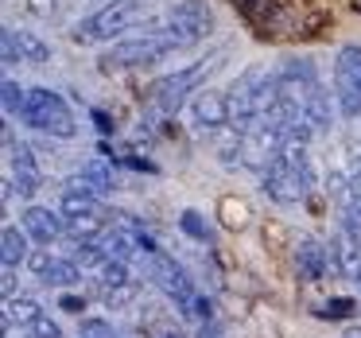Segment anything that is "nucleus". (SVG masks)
I'll return each mask as SVG.
<instances>
[{
    "label": "nucleus",
    "instance_id": "nucleus-30",
    "mask_svg": "<svg viewBox=\"0 0 361 338\" xmlns=\"http://www.w3.org/2000/svg\"><path fill=\"white\" fill-rule=\"evenodd\" d=\"M345 203H361V171L350 179V191H345Z\"/></svg>",
    "mask_w": 361,
    "mask_h": 338
},
{
    "label": "nucleus",
    "instance_id": "nucleus-19",
    "mask_svg": "<svg viewBox=\"0 0 361 338\" xmlns=\"http://www.w3.org/2000/svg\"><path fill=\"white\" fill-rule=\"evenodd\" d=\"M295 265H299V276H303V280H322L326 265H334L330 245L322 249L314 237H303V241H299V249H295Z\"/></svg>",
    "mask_w": 361,
    "mask_h": 338
},
{
    "label": "nucleus",
    "instance_id": "nucleus-6",
    "mask_svg": "<svg viewBox=\"0 0 361 338\" xmlns=\"http://www.w3.org/2000/svg\"><path fill=\"white\" fill-rule=\"evenodd\" d=\"M16 121L27 125V128H35V133H43V136H55V140L78 136V113H74L71 102L51 86H32L27 90Z\"/></svg>",
    "mask_w": 361,
    "mask_h": 338
},
{
    "label": "nucleus",
    "instance_id": "nucleus-32",
    "mask_svg": "<svg viewBox=\"0 0 361 338\" xmlns=\"http://www.w3.org/2000/svg\"><path fill=\"white\" fill-rule=\"evenodd\" d=\"M342 338H361V322H353V327L342 330Z\"/></svg>",
    "mask_w": 361,
    "mask_h": 338
},
{
    "label": "nucleus",
    "instance_id": "nucleus-2",
    "mask_svg": "<svg viewBox=\"0 0 361 338\" xmlns=\"http://www.w3.org/2000/svg\"><path fill=\"white\" fill-rule=\"evenodd\" d=\"M226 59H229V47H214V51H206V55H198L195 63H183V66H175L171 74H159V78L152 82V90H148L152 105L164 109V113L187 109V102L221 71V66H226Z\"/></svg>",
    "mask_w": 361,
    "mask_h": 338
},
{
    "label": "nucleus",
    "instance_id": "nucleus-22",
    "mask_svg": "<svg viewBox=\"0 0 361 338\" xmlns=\"http://www.w3.org/2000/svg\"><path fill=\"white\" fill-rule=\"evenodd\" d=\"M210 144L221 167H241V128H226V133L210 136Z\"/></svg>",
    "mask_w": 361,
    "mask_h": 338
},
{
    "label": "nucleus",
    "instance_id": "nucleus-7",
    "mask_svg": "<svg viewBox=\"0 0 361 338\" xmlns=\"http://www.w3.org/2000/svg\"><path fill=\"white\" fill-rule=\"evenodd\" d=\"M140 268H144V276H148L152 284H156L159 291H164L167 299H171L175 307H179L187 319H195V322H202L206 315H210V303H206L202 296H198V288L190 284V276L183 272L179 265H175L171 257H164V253L152 245L148 253L140 257Z\"/></svg>",
    "mask_w": 361,
    "mask_h": 338
},
{
    "label": "nucleus",
    "instance_id": "nucleus-8",
    "mask_svg": "<svg viewBox=\"0 0 361 338\" xmlns=\"http://www.w3.org/2000/svg\"><path fill=\"white\" fill-rule=\"evenodd\" d=\"M272 71L268 63H252L229 86V105H233V128H249L257 121H264L268 97H272Z\"/></svg>",
    "mask_w": 361,
    "mask_h": 338
},
{
    "label": "nucleus",
    "instance_id": "nucleus-15",
    "mask_svg": "<svg viewBox=\"0 0 361 338\" xmlns=\"http://www.w3.org/2000/svg\"><path fill=\"white\" fill-rule=\"evenodd\" d=\"M0 55H4V66H47L51 43L39 32H32V28L8 24L0 32Z\"/></svg>",
    "mask_w": 361,
    "mask_h": 338
},
{
    "label": "nucleus",
    "instance_id": "nucleus-26",
    "mask_svg": "<svg viewBox=\"0 0 361 338\" xmlns=\"http://www.w3.org/2000/svg\"><path fill=\"white\" fill-rule=\"evenodd\" d=\"M24 97H27V90L20 86V82L4 78V113H8V117H16V113H20V105H24Z\"/></svg>",
    "mask_w": 361,
    "mask_h": 338
},
{
    "label": "nucleus",
    "instance_id": "nucleus-11",
    "mask_svg": "<svg viewBox=\"0 0 361 338\" xmlns=\"http://www.w3.org/2000/svg\"><path fill=\"white\" fill-rule=\"evenodd\" d=\"M288 140H291V133L283 125H276V121H257V125L241 128V167L264 175L283 156Z\"/></svg>",
    "mask_w": 361,
    "mask_h": 338
},
{
    "label": "nucleus",
    "instance_id": "nucleus-5",
    "mask_svg": "<svg viewBox=\"0 0 361 338\" xmlns=\"http://www.w3.org/2000/svg\"><path fill=\"white\" fill-rule=\"evenodd\" d=\"M179 51L164 40V35L148 32V28H136L133 35L102 47L97 55V71L102 74H128V71H144V66H159L167 59H175Z\"/></svg>",
    "mask_w": 361,
    "mask_h": 338
},
{
    "label": "nucleus",
    "instance_id": "nucleus-1",
    "mask_svg": "<svg viewBox=\"0 0 361 338\" xmlns=\"http://www.w3.org/2000/svg\"><path fill=\"white\" fill-rule=\"evenodd\" d=\"M152 16H156L152 0H105L102 8H94L71 28V40L78 47H109V43L133 35L136 28H144Z\"/></svg>",
    "mask_w": 361,
    "mask_h": 338
},
{
    "label": "nucleus",
    "instance_id": "nucleus-23",
    "mask_svg": "<svg viewBox=\"0 0 361 338\" xmlns=\"http://www.w3.org/2000/svg\"><path fill=\"white\" fill-rule=\"evenodd\" d=\"M20 334H24V338H66L63 334V322H59L51 311H39L24 330H20Z\"/></svg>",
    "mask_w": 361,
    "mask_h": 338
},
{
    "label": "nucleus",
    "instance_id": "nucleus-12",
    "mask_svg": "<svg viewBox=\"0 0 361 338\" xmlns=\"http://www.w3.org/2000/svg\"><path fill=\"white\" fill-rule=\"evenodd\" d=\"M334 102L345 121H361V43H345L334 55Z\"/></svg>",
    "mask_w": 361,
    "mask_h": 338
},
{
    "label": "nucleus",
    "instance_id": "nucleus-10",
    "mask_svg": "<svg viewBox=\"0 0 361 338\" xmlns=\"http://www.w3.org/2000/svg\"><path fill=\"white\" fill-rule=\"evenodd\" d=\"M59 214H63V226H66V241H74V245L78 241H102L105 229L113 226L105 198L86 195V191H63Z\"/></svg>",
    "mask_w": 361,
    "mask_h": 338
},
{
    "label": "nucleus",
    "instance_id": "nucleus-16",
    "mask_svg": "<svg viewBox=\"0 0 361 338\" xmlns=\"http://www.w3.org/2000/svg\"><path fill=\"white\" fill-rule=\"evenodd\" d=\"M20 226L27 229V237H32L35 245H47V249H55V245L66 237L63 214L51 210V206H39V203H27V206H24V214H20Z\"/></svg>",
    "mask_w": 361,
    "mask_h": 338
},
{
    "label": "nucleus",
    "instance_id": "nucleus-25",
    "mask_svg": "<svg viewBox=\"0 0 361 338\" xmlns=\"http://www.w3.org/2000/svg\"><path fill=\"white\" fill-rule=\"evenodd\" d=\"M179 229H183V234H190L195 241H202V245H210V237H214V234H210V226L202 222V214H198V210H183Z\"/></svg>",
    "mask_w": 361,
    "mask_h": 338
},
{
    "label": "nucleus",
    "instance_id": "nucleus-24",
    "mask_svg": "<svg viewBox=\"0 0 361 338\" xmlns=\"http://www.w3.org/2000/svg\"><path fill=\"white\" fill-rule=\"evenodd\" d=\"M78 338H121V330L109 319H102V315H86L78 322Z\"/></svg>",
    "mask_w": 361,
    "mask_h": 338
},
{
    "label": "nucleus",
    "instance_id": "nucleus-28",
    "mask_svg": "<svg viewBox=\"0 0 361 338\" xmlns=\"http://www.w3.org/2000/svg\"><path fill=\"white\" fill-rule=\"evenodd\" d=\"M319 315H326V319H345V315H353V299H330Z\"/></svg>",
    "mask_w": 361,
    "mask_h": 338
},
{
    "label": "nucleus",
    "instance_id": "nucleus-3",
    "mask_svg": "<svg viewBox=\"0 0 361 338\" xmlns=\"http://www.w3.org/2000/svg\"><path fill=\"white\" fill-rule=\"evenodd\" d=\"M314 183H319V171H314L311 144L307 140H288L283 156L260 175V191L280 206H299L307 195H311Z\"/></svg>",
    "mask_w": 361,
    "mask_h": 338
},
{
    "label": "nucleus",
    "instance_id": "nucleus-9",
    "mask_svg": "<svg viewBox=\"0 0 361 338\" xmlns=\"http://www.w3.org/2000/svg\"><path fill=\"white\" fill-rule=\"evenodd\" d=\"M43 191V167L39 159H35L32 144L16 140V128L4 125V198H24V203H32L35 195Z\"/></svg>",
    "mask_w": 361,
    "mask_h": 338
},
{
    "label": "nucleus",
    "instance_id": "nucleus-18",
    "mask_svg": "<svg viewBox=\"0 0 361 338\" xmlns=\"http://www.w3.org/2000/svg\"><path fill=\"white\" fill-rule=\"evenodd\" d=\"M32 237H27L24 226H16V222H4V229H0V260L8 268H24L27 253H32Z\"/></svg>",
    "mask_w": 361,
    "mask_h": 338
},
{
    "label": "nucleus",
    "instance_id": "nucleus-20",
    "mask_svg": "<svg viewBox=\"0 0 361 338\" xmlns=\"http://www.w3.org/2000/svg\"><path fill=\"white\" fill-rule=\"evenodd\" d=\"M330 257H334V268L345 280H357L361 276V245L353 241V234H338L330 241Z\"/></svg>",
    "mask_w": 361,
    "mask_h": 338
},
{
    "label": "nucleus",
    "instance_id": "nucleus-27",
    "mask_svg": "<svg viewBox=\"0 0 361 338\" xmlns=\"http://www.w3.org/2000/svg\"><path fill=\"white\" fill-rule=\"evenodd\" d=\"M345 234H353V241L361 245V203H345Z\"/></svg>",
    "mask_w": 361,
    "mask_h": 338
},
{
    "label": "nucleus",
    "instance_id": "nucleus-17",
    "mask_svg": "<svg viewBox=\"0 0 361 338\" xmlns=\"http://www.w3.org/2000/svg\"><path fill=\"white\" fill-rule=\"evenodd\" d=\"M113 187H117V179H113V171L102 159H90V164L74 167L63 179V191H86V195H97V198H105Z\"/></svg>",
    "mask_w": 361,
    "mask_h": 338
},
{
    "label": "nucleus",
    "instance_id": "nucleus-4",
    "mask_svg": "<svg viewBox=\"0 0 361 338\" xmlns=\"http://www.w3.org/2000/svg\"><path fill=\"white\" fill-rule=\"evenodd\" d=\"M144 28L156 32V35H164L179 55H187V51L202 47V43L214 35V8L206 4V0H175L171 8L156 12Z\"/></svg>",
    "mask_w": 361,
    "mask_h": 338
},
{
    "label": "nucleus",
    "instance_id": "nucleus-33",
    "mask_svg": "<svg viewBox=\"0 0 361 338\" xmlns=\"http://www.w3.org/2000/svg\"><path fill=\"white\" fill-rule=\"evenodd\" d=\"M357 284H361V276H357Z\"/></svg>",
    "mask_w": 361,
    "mask_h": 338
},
{
    "label": "nucleus",
    "instance_id": "nucleus-21",
    "mask_svg": "<svg viewBox=\"0 0 361 338\" xmlns=\"http://www.w3.org/2000/svg\"><path fill=\"white\" fill-rule=\"evenodd\" d=\"M39 311H43V303H39V299H32V296H4V334L24 330Z\"/></svg>",
    "mask_w": 361,
    "mask_h": 338
},
{
    "label": "nucleus",
    "instance_id": "nucleus-29",
    "mask_svg": "<svg viewBox=\"0 0 361 338\" xmlns=\"http://www.w3.org/2000/svg\"><path fill=\"white\" fill-rule=\"evenodd\" d=\"M59 303H63V311H71V315H82V311H86V299H78V296H66V291L59 296Z\"/></svg>",
    "mask_w": 361,
    "mask_h": 338
},
{
    "label": "nucleus",
    "instance_id": "nucleus-13",
    "mask_svg": "<svg viewBox=\"0 0 361 338\" xmlns=\"http://www.w3.org/2000/svg\"><path fill=\"white\" fill-rule=\"evenodd\" d=\"M187 121L198 136H218L226 128H233V105H229V90L218 86H202L195 97L187 102Z\"/></svg>",
    "mask_w": 361,
    "mask_h": 338
},
{
    "label": "nucleus",
    "instance_id": "nucleus-14",
    "mask_svg": "<svg viewBox=\"0 0 361 338\" xmlns=\"http://www.w3.org/2000/svg\"><path fill=\"white\" fill-rule=\"evenodd\" d=\"M24 268H27L32 280H39L43 288H55V291H71V288H78V284L86 280V272L78 268V260L59 257L55 249H47V245H35V249L27 253Z\"/></svg>",
    "mask_w": 361,
    "mask_h": 338
},
{
    "label": "nucleus",
    "instance_id": "nucleus-31",
    "mask_svg": "<svg viewBox=\"0 0 361 338\" xmlns=\"http://www.w3.org/2000/svg\"><path fill=\"white\" fill-rule=\"evenodd\" d=\"M4 296H16V268L4 265Z\"/></svg>",
    "mask_w": 361,
    "mask_h": 338
}]
</instances>
